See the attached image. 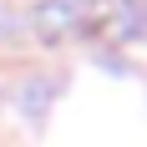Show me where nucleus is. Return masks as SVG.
I'll return each mask as SVG.
<instances>
[{
	"mask_svg": "<svg viewBox=\"0 0 147 147\" xmlns=\"http://www.w3.org/2000/svg\"><path fill=\"white\" fill-rule=\"evenodd\" d=\"M26 36V15H15V10H0V46H15Z\"/></svg>",
	"mask_w": 147,
	"mask_h": 147,
	"instance_id": "3",
	"label": "nucleus"
},
{
	"mask_svg": "<svg viewBox=\"0 0 147 147\" xmlns=\"http://www.w3.org/2000/svg\"><path fill=\"white\" fill-rule=\"evenodd\" d=\"M112 0H36L26 15V30H36L41 41H76L91 30L112 26Z\"/></svg>",
	"mask_w": 147,
	"mask_h": 147,
	"instance_id": "1",
	"label": "nucleus"
},
{
	"mask_svg": "<svg viewBox=\"0 0 147 147\" xmlns=\"http://www.w3.org/2000/svg\"><path fill=\"white\" fill-rule=\"evenodd\" d=\"M56 76H26L20 86H15V107L26 112V117H46L51 112V102H56Z\"/></svg>",
	"mask_w": 147,
	"mask_h": 147,
	"instance_id": "2",
	"label": "nucleus"
}]
</instances>
